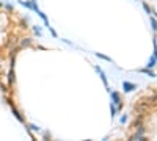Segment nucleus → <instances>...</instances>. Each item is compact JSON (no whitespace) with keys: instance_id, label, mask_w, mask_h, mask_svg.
<instances>
[]
</instances>
